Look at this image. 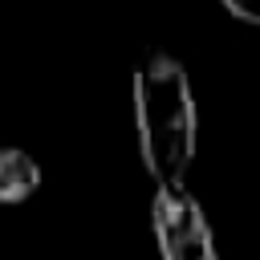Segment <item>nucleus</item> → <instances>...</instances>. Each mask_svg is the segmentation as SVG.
<instances>
[{
    "mask_svg": "<svg viewBox=\"0 0 260 260\" xmlns=\"http://www.w3.org/2000/svg\"><path fill=\"white\" fill-rule=\"evenodd\" d=\"M45 183L41 162L20 150V146H0V207H20L28 203Z\"/></svg>",
    "mask_w": 260,
    "mask_h": 260,
    "instance_id": "obj_3",
    "label": "nucleus"
},
{
    "mask_svg": "<svg viewBox=\"0 0 260 260\" xmlns=\"http://www.w3.org/2000/svg\"><path fill=\"white\" fill-rule=\"evenodd\" d=\"M236 20H244V24H260V0H219Z\"/></svg>",
    "mask_w": 260,
    "mask_h": 260,
    "instance_id": "obj_4",
    "label": "nucleus"
},
{
    "mask_svg": "<svg viewBox=\"0 0 260 260\" xmlns=\"http://www.w3.org/2000/svg\"><path fill=\"white\" fill-rule=\"evenodd\" d=\"M150 236L158 260H219L211 219L191 187H154Z\"/></svg>",
    "mask_w": 260,
    "mask_h": 260,
    "instance_id": "obj_2",
    "label": "nucleus"
},
{
    "mask_svg": "<svg viewBox=\"0 0 260 260\" xmlns=\"http://www.w3.org/2000/svg\"><path fill=\"white\" fill-rule=\"evenodd\" d=\"M134 142L154 187H187L199 150V106L187 65L167 49H146L130 77Z\"/></svg>",
    "mask_w": 260,
    "mask_h": 260,
    "instance_id": "obj_1",
    "label": "nucleus"
}]
</instances>
